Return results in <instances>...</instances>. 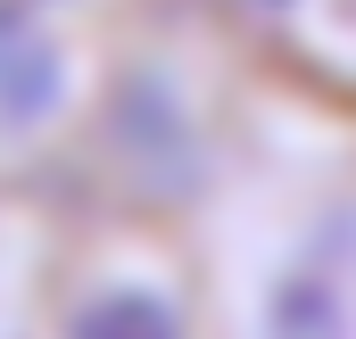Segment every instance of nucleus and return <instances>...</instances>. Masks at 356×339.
I'll list each match as a JSON object with an SVG mask.
<instances>
[{"mask_svg": "<svg viewBox=\"0 0 356 339\" xmlns=\"http://www.w3.org/2000/svg\"><path fill=\"white\" fill-rule=\"evenodd\" d=\"M50 331L42 339H207L216 315L158 232H108L83 256L50 265V298H42Z\"/></svg>", "mask_w": 356, "mask_h": 339, "instance_id": "obj_2", "label": "nucleus"}, {"mask_svg": "<svg viewBox=\"0 0 356 339\" xmlns=\"http://www.w3.org/2000/svg\"><path fill=\"white\" fill-rule=\"evenodd\" d=\"M216 339H356V174L282 215L216 315Z\"/></svg>", "mask_w": 356, "mask_h": 339, "instance_id": "obj_1", "label": "nucleus"}, {"mask_svg": "<svg viewBox=\"0 0 356 339\" xmlns=\"http://www.w3.org/2000/svg\"><path fill=\"white\" fill-rule=\"evenodd\" d=\"M108 42L99 25L50 17L33 0H0V166L50 158L91 133V108L108 83Z\"/></svg>", "mask_w": 356, "mask_h": 339, "instance_id": "obj_3", "label": "nucleus"}, {"mask_svg": "<svg viewBox=\"0 0 356 339\" xmlns=\"http://www.w3.org/2000/svg\"><path fill=\"white\" fill-rule=\"evenodd\" d=\"M266 50L282 67H298L307 83L356 91V0H290V8L273 17Z\"/></svg>", "mask_w": 356, "mask_h": 339, "instance_id": "obj_4", "label": "nucleus"}, {"mask_svg": "<svg viewBox=\"0 0 356 339\" xmlns=\"http://www.w3.org/2000/svg\"><path fill=\"white\" fill-rule=\"evenodd\" d=\"M33 8H50V17H75V25H99V33H116L141 0H33Z\"/></svg>", "mask_w": 356, "mask_h": 339, "instance_id": "obj_5", "label": "nucleus"}]
</instances>
